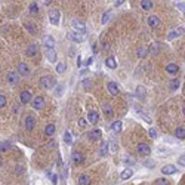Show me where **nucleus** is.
<instances>
[{
    "mask_svg": "<svg viewBox=\"0 0 185 185\" xmlns=\"http://www.w3.org/2000/svg\"><path fill=\"white\" fill-rule=\"evenodd\" d=\"M157 152H159V154H167V152H169V150H167V148H165V147H157Z\"/></svg>",
    "mask_w": 185,
    "mask_h": 185,
    "instance_id": "09e8293b",
    "label": "nucleus"
},
{
    "mask_svg": "<svg viewBox=\"0 0 185 185\" xmlns=\"http://www.w3.org/2000/svg\"><path fill=\"white\" fill-rule=\"evenodd\" d=\"M31 73V70H30V67L27 65L25 62H20L18 64V74L22 76V77H28Z\"/></svg>",
    "mask_w": 185,
    "mask_h": 185,
    "instance_id": "1a4fd4ad",
    "label": "nucleus"
},
{
    "mask_svg": "<svg viewBox=\"0 0 185 185\" xmlns=\"http://www.w3.org/2000/svg\"><path fill=\"white\" fill-rule=\"evenodd\" d=\"M176 6H178V9L181 11V12L185 13V3H184V2H178V3H176Z\"/></svg>",
    "mask_w": 185,
    "mask_h": 185,
    "instance_id": "49530a36",
    "label": "nucleus"
},
{
    "mask_svg": "<svg viewBox=\"0 0 185 185\" xmlns=\"http://www.w3.org/2000/svg\"><path fill=\"white\" fill-rule=\"evenodd\" d=\"M144 166H145L147 169H154V167H156V161H154V160L147 159L145 161H144Z\"/></svg>",
    "mask_w": 185,
    "mask_h": 185,
    "instance_id": "58836bf2",
    "label": "nucleus"
},
{
    "mask_svg": "<svg viewBox=\"0 0 185 185\" xmlns=\"http://www.w3.org/2000/svg\"><path fill=\"white\" fill-rule=\"evenodd\" d=\"M39 85L40 87H45V89H52V87H56L55 85H56V80L53 79V77H42V79L39 80Z\"/></svg>",
    "mask_w": 185,
    "mask_h": 185,
    "instance_id": "f257e3e1",
    "label": "nucleus"
},
{
    "mask_svg": "<svg viewBox=\"0 0 185 185\" xmlns=\"http://www.w3.org/2000/svg\"><path fill=\"white\" fill-rule=\"evenodd\" d=\"M184 33H185V27H176V28H173L172 31H169V34H167V39H169V40L178 39L179 36H182Z\"/></svg>",
    "mask_w": 185,
    "mask_h": 185,
    "instance_id": "39448f33",
    "label": "nucleus"
},
{
    "mask_svg": "<svg viewBox=\"0 0 185 185\" xmlns=\"http://www.w3.org/2000/svg\"><path fill=\"white\" fill-rule=\"evenodd\" d=\"M136 151H138L139 156H142V157H147V156H150L151 154V147L145 144V142H141L136 145Z\"/></svg>",
    "mask_w": 185,
    "mask_h": 185,
    "instance_id": "f03ea898",
    "label": "nucleus"
},
{
    "mask_svg": "<svg viewBox=\"0 0 185 185\" xmlns=\"http://www.w3.org/2000/svg\"><path fill=\"white\" fill-rule=\"evenodd\" d=\"M45 105V98L43 96H36V98L31 101V107L34 110H42Z\"/></svg>",
    "mask_w": 185,
    "mask_h": 185,
    "instance_id": "ddd939ff",
    "label": "nucleus"
},
{
    "mask_svg": "<svg viewBox=\"0 0 185 185\" xmlns=\"http://www.w3.org/2000/svg\"><path fill=\"white\" fill-rule=\"evenodd\" d=\"M55 132H56V126L53 125V123L46 125V127H45V135H46V136H53Z\"/></svg>",
    "mask_w": 185,
    "mask_h": 185,
    "instance_id": "bb28decb",
    "label": "nucleus"
},
{
    "mask_svg": "<svg viewBox=\"0 0 185 185\" xmlns=\"http://www.w3.org/2000/svg\"><path fill=\"white\" fill-rule=\"evenodd\" d=\"M110 20H111V11H107V12L102 15V18H101V24H102V25H105Z\"/></svg>",
    "mask_w": 185,
    "mask_h": 185,
    "instance_id": "72a5a7b5",
    "label": "nucleus"
},
{
    "mask_svg": "<svg viewBox=\"0 0 185 185\" xmlns=\"http://www.w3.org/2000/svg\"><path fill=\"white\" fill-rule=\"evenodd\" d=\"M138 112H139V117H141V119H142V120H145V121L148 123V125H151V123H152V119L150 117V116H147V114H144V112L141 111V108H138Z\"/></svg>",
    "mask_w": 185,
    "mask_h": 185,
    "instance_id": "e433bc0d",
    "label": "nucleus"
},
{
    "mask_svg": "<svg viewBox=\"0 0 185 185\" xmlns=\"http://www.w3.org/2000/svg\"><path fill=\"white\" fill-rule=\"evenodd\" d=\"M73 161L76 165H81V163L85 161V154L77 151V150H74L73 151Z\"/></svg>",
    "mask_w": 185,
    "mask_h": 185,
    "instance_id": "f3484780",
    "label": "nucleus"
},
{
    "mask_svg": "<svg viewBox=\"0 0 185 185\" xmlns=\"http://www.w3.org/2000/svg\"><path fill=\"white\" fill-rule=\"evenodd\" d=\"M160 18L157 16V15H150L148 16V25L151 27V28H157V27H160Z\"/></svg>",
    "mask_w": 185,
    "mask_h": 185,
    "instance_id": "a211bd4d",
    "label": "nucleus"
},
{
    "mask_svg": "<svg viewBox=\"0 0 185 185\" xmlns=\"http://www.w3.org/2000/svg\"><path fill=\"white\" fill-rule=\"evenodd\" d=\"M24 125H25L27 130H28V132H31V130L34 129V126H36V117H33V116H27Z\"/></svg>",
    "mask_w": 185,
    "mask_h": 185,
    "instance_id": "2eb2a0df",
    "label": "nucleus"
},
{
    "mask_svg": "<svg viewBox=\"0 0 185 185\" xmlns=\"http://www.w3.org/2000/svg\"><path fill=\"white\" fill-rule=\"evenodd\" d=\"M123 163H125V165H127V166H133L136 161H135V160H133L130 156H126L125 159H123Z\"/></svg>",
    "mask_w": 185,
    "mask_h": 185,
    "instance_id": "a19ab883",
    "label": "nucleus"
},
{
    "mask_svg": "<svg viewBox=\"0 0 185 185\" xmlns=\"http://www.w3.org/2000/svg\"><path fill=\"white\" fill-rule=\"evenodd\" d=\"M24 172V167L22 166H16V173H22Z\"/></svg>",
    "mask_w": 185,
    "mask_h": 185,
    "instance_id": "680f3d73",
    "label": "nucleus"
},
{
    "mask_svg": "<svg viewBox=\"0 0 185 185\" xmlns=\"http://www.w3.org/2000/svg\"><path fill=\"white\" fill-rule=\"evenodd\" d=\"M121 129H123V121L117 120V121H112L111 123V130L114 133H120L121 132Z\"/></svg>",
    "mask_w": 185,
    "mask_h": 185,
    "instance_id": "cd10ccee",
    "label": "nucleus"
},
{
    "mask_svg": "<svg viewBox=\"0 0 185 185\" xmlns=\"http://www.w3.org/2000/svg\"><path fill=\"white\" fill-rule=\"evenodd\" d=\"M133 176V170L132 169H125L123 172L120 173V178L123 179V181H126V179H129V178H132Z\"/></svg>",
    "mask_w": 185,
    "mask_h": 185,
    "instance_id": "2f4dec72",
    "label": "nucleus"
},
{
    "mask_svg": "<svg viewBox=\"0 0 185 185\" xmlns=\"http://www.w3.org/2000/svg\"><path fill=\"white\" fill-rule=\"evenodd\" d=\"M182 111H184V114H185V105H184V110H182Z\"/></svg>",
    "mask_w": 185,
    "mask_h": 185,
    "instance_id": "69168bd1",
    "label": "nucleus"
},
{
    "mask_svg": "<svg viewBox=\"0 0 185 185\" xmlns=\"http://www.w3.org/2000/svg\"><path fill=\"white\" fill-rule=\"evenodd\" d=\"M24 27H25V30L28 31V33H31V34H36V33H37V28H36V24H33V22H30V21H25V22H24Z\"/></svg>",
    "mask_w": 185,
    "mask_h": 185,
    "instance_id": "c85d7f7f",
    "label": "nucleus"
},
{
    "mask_svg": "<svg viewBox=\"0 0 185 185\" xmlns=\"http://www.w3.org/2000/svg\"><path fill=\"white\" fill-rule=\"evenodd\" d=\"M81 65H83V62H81V56L79 55V56H77V67H81Z\"/></svg>",
    "mask_w": 185,
    "mask_h": 185,
    "instance_id": "052dcab7",
    "label": "nucleus"
},
{
    "mask_svg": "<svg viewBox=\"0 0 185 185\" xmlns=\"http://www.w3.org/2000/svg\"><path fill=\"white\" fill-rule=\"evenodd\" d=\"M123 3H125V2H121V0H117V2H114V6H116V7H119V6H121Z\"/></svg>",
    "mask_w": 185,
    "mask_h": 185,
    "instance_id": "bf43d9fd",
    "label": "nucleus"
},
{
    "mask_svg": "<svg viewBox=\"0 0 185 185\" xmlns=\"http://www.w3.org/2000/svg\"><path fill=\"white\" fill-rule=\"evenodd\" d=\"M92 62H93V58H92V56H89V58H87V59L85 61L83 64H85L86 67H90V65H92Z\"/></svg>",
    "mask_w": 185,
    "mask_h": 185,
    "instance_id": "5fc2aeb1",
    "label": "nucleus"
},
{
    "mask_svg": "<svg viewBox=\"0 0 185 185\" xmlns=\"http://www.w3.org/2000/svg\"><path fill=\"white\" fill-rule=\"evenodd\" d=\"M173 135H175V138H178V139H185V126L179 125L178 127L175 129Z\"/></svg>",
    "mask_w": 185,
    "mask_h": 185,
    "instance_id": "5701e85b",
    "label": "nucleus"
},
{
    "mask_svg": "<svg viewBox=\"0 0 185 185\" xmlns=\"http://www.w3.org/2000/svg\"><path fill=\"white\" fill-rule=\"evenodd\" d=\"M107 89H108V92L111 93L112 96H117V95L120 93L119 85H117L116 81H108V85H107Z\"/></svg>",
    "mask_w": 185,
    "mask_h": 185,
    "instance_id": "4468645a",
    "label": "nucleus"
},
{
    "mask_svg": "<svg viewBox=\"0 0 185 185\" xmlns=\"http://www.w3.org/2000/svg\"><path fill=\"white\" fill-rule=\"evenodd\" d=\"M6 96L5 95H0V108H3V107L6 105Z\"/></svg>",
    "mask_w": 185,
    "mask_h": 185,
    "instance_id": "a18cd8bd",
    "label": "nucleus"
},
{
    "mask_svg": "<svg viewBox=\"0 0 185 185\" xmlns=\"http://www.w3.org/2000/svg\"><path fill=\"white\" fill-rule=\"evenodd\" d=\"M71 27H73V30L76 33H80V34L86 33V25H85V22H81V21L73 20L71 21Z\"/></svg>",
    "mask_w": 185,
    "mask_h": 185,
    "instance_id": "7ed1b4c3",
    "label": "nucleus"
},
{
    "mask_svg": "<svg viewBox=\"0 0 185 185\" xmlns=\"http://www.w3.org/2000/svg\"><path fill=\"white\" fill-rule=\"evenodd\" d=\"M64 141H65L67 145H71V144H73V136H71V133L68 132V130L64 133Z\"/></svg>",
    "mask_w": 185,
    "mask_h": 185,
    "instance_id": "4c0bfd02",
    "label": "nucleus"
},
{
    "mask_svg": "<svg viewBox=\"0 0 185 185\" xmlns=\"http://www.w3.org/2000/svg\"><path fill=\"white\" fill-rule=\"evenodd\" d=\"M101 138H102V130L101 129H93V130H90V132L87 133V139L92 141V142H96Z\"/></svg>",
    "mask_w": 185,
    "mask_h": 185,
    "instance_id": "0eeeda50",
    "label": "nucleus"
},
{
    "mask_svg": "<svg viewBox=\"0 0 185 185\" xmlns=\"http://www.w3.org/2000/svg\"><path fill=\"white\" fill-rule=\"evenodd\" d=\"M62 90H64V86H62V85L56 86V96H58V98H59L61 95H62Z\"/></svg>",
    "mask_w": 185,
    "mask_h": 185,
    "instance_id": "603ef678",
    "label": "nucleus"
},
{
    "mask_svg": "<svg viewBox=\"0 0 185 185\" xmlns=\"http://www.w3.org/2000/svg\"><path fill=\"white\" fill-rule=\"evenodd\" d=\"M154 185H170V184H169V181H167V179L160 178V179H157V181L154 182Z\"/></svg>",
    "mask_w": 185,
    "mask_h": 185,
    "instance_id": "37998d69",
    "label": "nucleus"
},
{
    "mask_svg": "<svg viewBox=\"0 0 185 185\" xmlns=\"http://www.w3.org/2000/svg\"><path fill=\"white\" fill-rule=\"evenodd\" d=\"M166 73L167 74H178L179 73V65L176 62H169L167 65H166Z\"/></svg>",
    "mask_w": 185,
    "mask_h": 185,
    "instance_id": "dca6fc26",
    "label": "nucleus"
},
{
    "mask_svg": "<svg viewBox=\"0 0 185 185\" xmlns=\"http://www.w3.org/2000/svg\"><path fill=\"white\" fill-rule=\"evenodd\" d=\"M43 46L45 47H55V39L52 36H46L43 39Z\"/></svg>",
    "mask_w": 185,
    "mask_h": 185,
    "instance_id": "c756f323",
    "label": "nucleus"
},
{
    "mask_svg": "<svg viewBox=\"0 0 185 185\" xmlns=\"http://www.w3.org/2000/svg\"><path fill=\"white\" fill-rule=\"evenodd\" d=\"M58 178H59V176H58L56 173L51 176V182H52V185H58Z\"/></svg>",
    "mask_w": 185,
    "mask_h": 185,
    "instance_id": "de8ad7c7",
    "label": "nucleus"
},
{
    "mask_svg": "<svg viewBox=\"0 0 185 185\" xmlns=\"http://www.w3.org/2000/svg\"><path fill=\"white\" fill-rule=\"evenodd\" d=\"M87 121L90 125H96L99 121V112L96 110H90V111L87 112Z\"/></svg>",
    "mask_w": 185,
    "mask_h": 185,
    "instance_id": "9d476101",
    "label": "nucleus"
},
{
    "mask_svg": "<svg viewBox=\"0 0 185 185\" xmlns=\"http://www.w3.org/2000/svg\"><path fill=\"white\" fill-rule=\"evenodd\" d=\"M65 70H67V62H58L56 64V73L58 74H62Z\"/></svg>",
    "mask_w": 185,
    "mask_h": 185,
    "instance_id": "c9c22d12",
    "label": "nucleus"
},
{
    "mask_svg": "<svg viewBox=\"0 0 185 185\" xmlns=\"http://www.w3.org/2000/svg\"><path fill=\"white\" fill-rule=\"evenodd\" d=\"M92 49H93V52L96 53V52H98V45H96V43H93V45H92Z\"/></svg>",
    "mask_w": 185,
    "mask_h": 185,
    "instance_id": "e2e57ef3",
    "label": "nucleus"
},
{
    "mask_svg": "<svg viewBox=\"0 0 185 185\" xmlns=\"http://www.w3.org/2000/svg\"><path fill=\"white\" fill-rule=\"evenodd\" d=\"M59 20H61V13L58 9H52L51 12H49V21H51V24L52 25H58L59 24Z\"/></svg>",
    "mask_w": 185,
    "mask_h": 185,
    "instance_id": "20e7f679",
    "label": "nucleus"
},
{
    "mask_svg": "<svg viewBox=\"0 0 185 185\" xmlns=\"http://www.w3.org/2000/svg\"><path fill=\"white\" fill-rule=\"evenodd\" d=\"M145 53H147V49H144V47H141V49L138 51V56H139V58H142V56H144Z\"/></svg>",
    "mask_w": 185,
    "mask_h": 185,
    "instance_id": "6e6d98bb",
    "label": "nucleus"
},
{
    "mask_svg": "<svg viewBox=\"0 0 185 185\" xmlns=\"http://www.w3.org/2000/svg\"><path fill=\"white\" fill-rule=\"evenodd\" d=\"M80 85H81L83 87H89V86H92V80H90V79H85L81 83H80Z\"/></svg>",
    "mask_w": 185,
    "mask_h": 185,
    "instance_id": "c03bdc74",
    "label": "nucleus"
},
{
    "mask_svg": "<svg viewBox=\"0 0 185 185\" xmlns=\"http://www.w3.org/2000/svg\"><path fill=\"white\" fill-rule=\"evenodd\" d=\"M20 101L22 105L30 104V102H31V92H30V90H22L20 95Z\"/></svg>",
    "mask_w": 185,
    "mask_h": 185,
    "instance_id": "f8f14e48",
    "label": "nucleus"
},
{
    "mask_svg": "<svg viewBox=\"0 0 185 185\" xmlns=\"http://www.w3.org/2000/svg\"><path fill=\"white\" fill-rule=\"evenodd\" d=\"M37 49H39V47H37V45H36V43H33V45H30V46L27 47L25 55H27V56H30V58H34V56L37 55V52H39Z\"/></svg>",
    "mask_w": 185,
    "mask_h": 185,
    "instance_id": "4be33fe9",
    "label": "nucleus"
},
{
    "mask_svg": "<svg viewBox=\"0 0 185 185\" xmlns=\"http://www.w3.org/2000/svg\"><path fill=\"white\" fill-rule=\"evenodd\" d=\"M135 96L141 101V102H145L147 99V89L144 86H136L135 89Z\"/></svg>",
    "mask_w": 185,
    "mask_h": 185,
    "instance_id": "6e6552de",
    "label": "nucleus"
},
{
    "mask_svg": "<svg viewBox=\"0 0 185 185\" xmlns=\"http://www.w3.org/2000/svg\"><path fill=\"white\" fill-rule=\"evenodd\" d=\"M178 165L179 166H184V167H185V154H182V156L178 159Z\"/></svg>",
    "mask_w": 185,
    "mask_h": 185,
    "instance_id": "3c124183",
    "label": "nucleus"
},
{
    "mask_svg": "<svg viewBox=\"0 0 185 185\" xmlns=\"http://www.w3.org/2000/svg\"><path fill=\"white\" fill-rule=\"evenodd\" d=\"M90 182H92V179H90V176L86 175V173L79 175V178H77V184L79 185H90Z\"/></svg>",
    "mask_w": 185,
    "mask_h": 185,
    "instance_id": "412c9836",
    "label": "nucleus"
},
{
    "mask_svg": "<svg viewBox=\"0 0 185 185\" xmlns=\"http://www.w3.org/2000/svg\"><path fill=\"white\" fill-rule=\"evenodd\" d=\"M102 112H104V116L107 119H112L114 117V110H112V107L110 104H104L102 105Z\"/></svg>",
    "mask_w": 185,
    "mask_h": 185,
    "instance_id": "aec40b11",
    "label": "nucleus"
},
{
    "mask_svg": "<svg viewBox=\"0 0 185 185\" xmlns=\"http://www.w3.org/2000/svg\"><path fill=\"white\" fill-rule=\"evenodd\" d=\"M105 67L107 68H110V70H114V68H117V61L114 56H108L105 59Z\"/></svg>",
    "mask_w": 185,
    "mask_h": 185,
    "instance_id": "a878e982",
    "label": "nucleus"
},
{
    "mask_svg": "<svg viewBox=\"0 0 185 185\" xmlns=\"http://www.w3.org/2000/svg\"><path fill=\"white\" fill-rule=\"evenodd\" d=\"M18 80H20V74L18 73H15V71H9L7 73V83L9 85H16L18 83Z\"/></svg>",
    "mask_w": 185,
    "mask_h": 185,
    "instance_id": "6ab92c4d",
    "label": "nucleus"
},
{
    "mask_svg": "<svg viewBox=\"0 0 185 185\" xmlns=\"http://www.w3.org/2000/svg\"><path fill=\"white\" fill-rule=\"evenodd\" d=\"M67 37L70 40H73L74 43H81L83 40H85V36L80 33H76V31H70V33L67 34Z\"/></svg>",
    "mask_w": 185,
    "mask_h": 185,
    "instance_id": "9b49d317",
    "label": "nucleus"
},
{
    "mask_svg": "<svg viewBox=\"0 0 185 185\" xmlns=\"http://www.w3.org/2000/svg\"><path fill=\"white\" fill-rule=\"evenodd\" d=\"M148 135H150V138H152V139L159 138V132H157V129H154V127L148 129Z\"/></svg>",
    "mask_w": 185,
    "mask_h": 185,
    "instance_id": "ea45409f",
    "label": "nucleus"
},
{
    "mask_svg": "<svg viewBox=\"0 0 185 185\" xmlns=\"http://www.w3.org/2000/svg\"><path fill=\"white\" fill-rule=\"evenodd\" d=\"M79 125H80V127H86V126H87V120L80 119L79 120Z\"/></svg>",
    "mask_w": 185,
    "mask_h": 185,
    "instance_id": "4d7b16f0",
    "label": "nucleus"
},
{
    "mask_svg": "<svg viewBox=\"0 0 185 185\" xmlns=\"http://www.w3.org/2000/svg\"><path fill=\"white\" fill-rule=\"evenodd\" d=\"M108 148H110V151H112V152H117V150H119L117 144H116V142H112V141L108 142Z\"/></svg>",
    "mask_w": 185,
    "mask_h": 185,
    "instance_id": "79ce46f5",
    "label": "nucleus"
},
{
    "mask_svg": "<svg viewBox=\"0 0 185 185\" xmlns=\"http://www.w3.org/2000/svg\"><path fill=\"white\" fill-rule=\"evenodd\" d=\"M161 173L163 175H173V173H176V166L173 165H166L161 167Z\"/></svg>",
    "mask_w": 185,
    "mask_h": 185,
    "instance_id": "b1692460",
    "label": "nucleus"
},
{
    "mask_svg": "<svg viewBox=\"0 0 185 185\" xmlns=\"http://www.w3.org/2000/svg\"><path fill=\"white\" fill-rule=\"evenodd\" d=\"M9 144H6V142H2L0 144V151H6V150H9Z\"/></svg>",
    "mask_w": 185,
    "mask_h": 185,
    "instance_id": "8fccbe9b",
    "label": "nucleus"
},
{
    "mask_svg": "<svg viewBox=\"0 0 185 185\" xmlns=\"http://www.w3.org/2000/svg\"><path fill=\"white\" fill-rule=\"evenodd\" d=\"M56 166L59 167V169H62L64 166H62V159H61V156L58 154V157H56Z\"/></svg>",
    "mask_w": 185,
    "mask_h": 185,
    "instance_id": "864d4df0",
    "label": "nucleus"
},
{
    "mask_svg": "<svg viewBox=\"0 0 185 185\" xmlns=\"http://www.w3.org/2000/svg\"><path fill=\"white\" fill-rule=\"evenodd\" d=\"M179 86H181V80L179 79H173L169 81V89L170 90H178Z\"/></svg>",
    "mask_w": 185,
    "mask_h": 185,
    "instance_id": "7c9ffc66",
    "label": "nucleus"
},
{
    "mask_svg": "<svg viewBox=\"0 0 185 185\" xmlns=\"http://www.w3.org/2000/svg\"><path fill=\"white\" fill-rule=\"evenodd\" d=\"M28 11H30L31 15H37L39 13V5H37V2H31L30 6H28Z\"/></svg>",
    "mask_w": 185,
    "mask_h": 185,
    "instance_id": "473e14b6",
    "label": "nucleus"
},
{
    "mask_svg": "<svg viewBox=\"0 0 185 185\" xmlns=\"http://www.w3.org/2000/svg\"><path fill=\"white\" fill-rule=\"evenodd\" d=\"M67 175H68V170H67V166L62 167V178H67Z\"/></svg>",
    "mask_w": 185,
    "mask_h": 185,
    "instance_id": "13d9d810",
    "label": "nucleus"
},
{
    "mask_svg": "<svg viewBox=\"0 0 185 185\" xmlns=\"http://www.w3.org/2000/svg\"><path fill=\"white\" fill-rule=\"evenodd\" d=\"M108 151H110L108 142H107V141H102V142H101V147H99V154H101V157H107Z\"/></svg>",
    "mask_w": 185,
    "mask_h": 185,
    "instance_id": "393cba45",
    "label": "nucleus"
},
{
    "mask_svg": "<svg viewBox=\"0 0 185 185\" xmlns=\"http://www.w3.org/2000/svg\"><path fill=\"white\" fill-rule=\"evenodd\" d=\"M80 74H81V76H85V74H87V70H81V71H80Z\"/></svg>",
    "mask_w": 185,
    "mask_h": 185,
    "instance_id": "0e129e2a",
    "label": "nucleus"
},
{
    "mask_svg": "<svg viewBox=\"0 0 185 185\" xmlns=\"http://www.w3.org/2000/svg\"><path fill=\"white\" fill-rule=\"evenodd\" d=\"M152 2H148V0H142L141 2V7L144 9V11H150V9H152Z\"/></svg>",
    "mask_w": 185,
    "mask_h": 185,
    "instance_id": "f704fd0d",
    "label": "nucleus"
},
{
    "mask_svg": "<svg viewBox=\"0 0 185 185\" xmlns=\"http://www.w3.org/2000/svg\"><path fill=\"white\" fill-rule=\"evenodd\" d=\"M45 55H46V58L49 59V62H52L55 64L56 62V51H55V47H45Z\"/></svg>",
    "mask_w": 185,
    "mask_h": 185,
    "instance_id": "423d86ee",
    "label": "nucleus"
}]
</instances>
